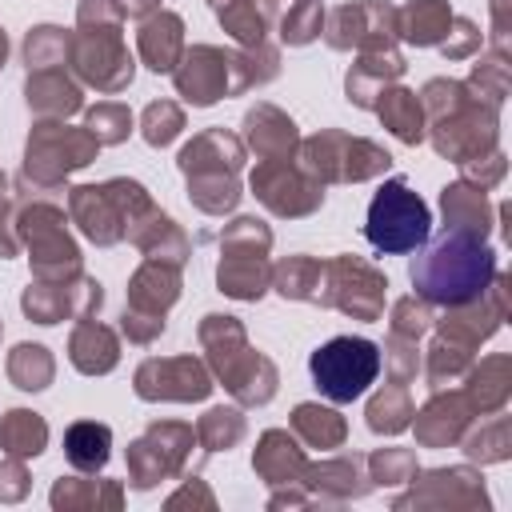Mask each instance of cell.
<instances>
[{"label": "cell", "instance_id": "6da1fadb", "mask_svg": "<svg viewBox=\"0 0 512 512\" xmlns=\"http://www.w3.org/2000/svg\"><path fill=\"white\" fill-rule=\"evenodd\" d=\"M496 276V252L460 228H444L416 260H412V284L416 296L440 308H456L476 300Z\"/></svg>", "mask_w": 512, "mask_h": 512}, {"label": "cell", "instance_id": "7a4b0ae2", "mask_svg": "<svg viewBox=\"0 0 512 512\" xmlns=\"http://www.w3.org/2000/svg\"><path fill=\"white\" fill-rule=\"evenodd\" d=\"M200 340L208 348V360H212L216 376L236 392V400H244V404L272 400V392H276V368L248 348L244 328L232 316H204Z\"/></svg>", "mask_w": 512, "mask_h": 512}, {"label": "cell", "instance_id": "3957f363", "mask_svg": "<svg viewBox=\"0 0 512 512\" xmlns=\"http://www.w3.org/2000/svg\"><path fill=\"white\" fill-rule=\"evenodd\" d=\"M432 232V212L428 204L408 188V180H384L380 192L368 204V224L364 236L376 252L396 256V252H416Z\"/></svg>", "mask_w": 512, "mask_h": 512}, {"label": "cell", "instance_id": "277c9868", "mask_svg": "<svg viewBox=\"0 0 512 512\" xmlns=\"http://www.w3.org/2000/svg\"><path fill=\"white\" fill-rule=\"evenodd\" d=\"M72 216L80 232L96 244H116L132 224L136 212H148V192L136 180H108V184H84L68 196Z\"/></svg>", "mask_w": 512, "mask_h": 512}, {"label": "cell", "instance_id": "5b68a950", "mask_svg": "<svg viewBox=\"0 0 512 512\" xmlns=\"http://www.w3.org/2000/svg\"><path fill=\"white\" fill-rule=\"evenodd\" d=\"M308 368H312L320 396H328L332 404H348V400L364 396L368 384H376L380 348L364 336H332L328 344H320L312 352Z\"/></svg>", "mask_w": 512, "mask_h": 512}, {"label": "cell", "instance_id": "8992f818", "mask_svg": "<svg viewBox=\"0 0 512 512\" xmlns=\"http://www.w3.org/2000/svg\"><path fill=\"white\" fill-rule=\"evenodd\" d=\"M432 144L440 156L464 164V160H476L484 152L496 148V108L492 104H480L476 96H464L456 108H448L444 116L432 120Z\"/></svg>", "mask_w": 512, "mask_h": 512}, {"label": "cell", "instance_id": "52a82bcc", "mask_svg": "<svg viewBox=\"0 0 512 512\" xmlns=\"http://www.w3.org/2000/svg\"><path fill=\"white\" fill-rule=\"evenodd\" d=\"M20 236L32 248V268H36L40 280H52V276L64 280V272L80 276V252H76V244L64 232V212L60 208L36 204L32 212H24Z\"/></svg>", "mask_w": 512, "mask_h": 512}, {"label": "cell", "instance_id": "ba28073f", "mask_svg": "<svg viewBox=\"0 0 512 512\" xmlns=\"http://www.w3.org/2000/svg\"><path fill=\"white\" fill-rule=\"evenodd\" d=\"M96 152H100V144H96L92 132L64 128V124H40V128L32 132V140H28L24 176H36V180L52 184V180H60L64 172L84 168Z\"/></svg>", "mask_w": 512, "mask_h": 512}, {"label": "cell", "instance_id": "9c48e42d", "mask_svg": "<svg viewBox=\"0 0 512 512\" xmlns=\"http://www.w3.org/2000/svg\"><path fill=\"white\" fill-rule=\"evenodd\" d=\"M252 192L276 216H304L324 204V184L304 168H288V160H264L252 172Z\"/></svg>", "mask_w": 512, "mask_h": 512}, {"label": "cell", "instance_id": "30bf717a", "mask_svg": "<svg viewBox=\"0 0 512 512\" xmlns=\"http://www.w3.org/2000/svg\"><path fill=\"white\" fill-rule=\"evenodd\" d=\"M72 60H76V72L104 92H116L132 80V56L124 52L116 28H92L84 36H76Z\"/></svg>", "mask_w": 512, "mask_h": 512}, {"label": "cell", "instance_id": "8fae6325", "mask_svg": "<svg viewBox=\"0 0 512 512\" xmlns=\"http://www.w3.org/2000/svg\"><path fill=\"white\" fill-rule=\"evenodd\" d=\"M324 280L332 288V296H324V304H340L344 312L360 316V320H376L384 308V288L388 280L380 272H372L368 264L340 256L332 264H324Z\"/></svg>", "mask_w": 512, "mask_h": 512}, {"label": "cell", "instance_id": "7c38bea8", "mask_svg": "<svg viewBox=\"0 0 512 512\" xmlns=\"http://www.w3.org/2000/svg\"><path fill=\"white\" fill-rule=\"evenodd\" d=\"M136 392L144 400H204L212 392V376L192 356L144 360L136 372Z\"/></svg>", "mask_w": 512, "mask_h": 512}, {"label": "cell", "instance_id": "4fadbf2b", "mask_svg": "<svg viewBox=\"0 0 512 512\" xmlns=\"http://www.w3.org/2000/svg\"><path fill=\"white\" fill-rule=\"evenodd\" d=\"M392 36H396V8L384 0H360L332 12V28H328L332 48H352V44L388 48Z\"/></svg>", "mask_w": 512, "mask_h": 512}, {"label": "cell", "instance_id": "5bb4252c", "mask_svg": "<svg viewBox=\"0 0 512 512\" xmlns=\"http://www.w3.org/2000/svg\"><path fill=\"white\" fill-rule=\"evenodd\" d=\"M172 72H176L180 96H184L188 104H196V108H208V104H216V100L228 92V72H232V64H228V56H224L220 48L196 44V48L184 52L180 68H172Z\"/></svg>", "mask_w": 512, "mask_h": 512}, {"label": "cell", "instance_id": "9a60e30c", "mask_svg": "<svg viewBox=\"0 0 512 512\" xmlns=\"http://www.w3.org/2000/svg\"><path fill=\"white\" fill-rule=\"evenodd\" d=\"M180 264H164V260H148L132 284H128V308L148 312V316H164V308L180 296Z\"/></svg>", "mask_w": 512, "mask_h": 512}, {"label": "cell", "instance_id": "2e32d148", "mask_svg": "<svg viewBox=\"0 0 512 512\" xmlns=\"http://www.w3.org/2000/svg\"><path fill=\"white\" fill-rule=\"evenodd\" d=\"M240 164H244V148L224 128H212V132L196 136L180 152V172L184 176H196V172H236Z\"/></svg>", "mask_w": 512, "mask_h": 512}, {"label": "cell", "instance_id": "e0dca14e", "mask_svg": "<svg viewBox=\"0 0 512 512\" xmlns=\"http://www.w3.org/2000/svg\"><path fill=\"white\" fill-rule=\"evenodd\" d=\"M404 72V60L400 52L388 48H368L360 56V64L348 72V100L360 104V108H372V96H380L388 88V80H396Z\"/></svg>", "mask_w": 512, "mask_h": 512}, {"label": "cell", "instance_id": "ac0fdd59", "mask_svg": "<svg viewBox=\"0 0 512 512\" xmlns=\"http://www.w3.org/2000/svg\"><path fill=\"white\" fill-rule=\"evenodd\" d=\"M180 52H184V24L180 16L172 12H160V16H148L144 28H140V56L152 72H172L180 64Z\"/></svg>", "mask_w": 512, "mask_h": 512}, {"label": "cell", "instance_id": "d6986e66", "mask_svg": "<svg viewBox=\"0 0 512 512\" xmlns=\"http://www.w3.org/2000/svg\"><path fill=\"white\" fill-rule=\"evenodd\" d=\"M244 132H248V144L256 148V156H264V160H284L296 144V124L272 104L252 108L244 116Z\"/></svg>", "mask_w": 512, "mask_h": 512}, {"label": "cell", "instance_id": "ffe728a7", "mask_svg": "<svg viewBox=\"0 0 512 512\" xmlns=\"http://www.w3.org/2000/svg\"><path fill=\"white\" fill-rule=\"evenodd\" d=\"M68 356H72V364H76L84 376H100V372H108V368L116 364V356H120L116 332L84 316L80 328L72 332V348H68Z\"/></svg>", "mask_w": 512, "mask_h": 512}, {"label": "cell", "instance_id": "44dd1931", "mask_svg": "<svg viewBox=\"0 0 512 512\" xmlns=\"http://www.w3.org/2000/svg\"><path fill=\"white\" fill-rule=\"evenodd\" d=\"M452 24V8L448 0H412L408 8L396 12V32L416 44V48H428V44H440L444 32Z\"/></svg>", "mask_w": 512, "mask_h": 512}, {"label": "cell", "instance_id": "7402d4cb", "mask_svg": "<svg viewBox=\"0 0 512 512\" xmlns=\"http://www.w3.org/2000/svg\"><path fill=\"white\" fill-rule=\"evenodd\" d=\"M440 204H444V228H460V232H472V236H488V200L476 184L460 180V184H448L440 192Z\"/></svg>", "mask_w": 512, "mask_h": 512}, {"label": "cell", "instance_id": "603a6c76", "mask_svg": "<svg viewBox=\"0 0 512 512\" xmlns=\"http://www.w3.org/2000/svg\"><path fill=\"white\" fill-rule=\"evenodd\" d=\"M372 108L380 112L384 128L396 140H404V144H420L424 140V108H420L416 92H408V88H384L380 100H372Z\"/></svg>", "mask_w": 512, "mask_h": 512}, {"label": "cell", "instance_id": "cb8c5ba5", "mask_svg": "<svg viewBox=\"0 0 512 512\" xmlns=\"http://www.w3.org/2000/svg\"><path fill=\"white\" fill-rule=\"evenodd\" d=\"M468 416H472V404L464 396H436L416 416V436L424 444H452V440H460Z\"/></svg>", "mask_w": 512, "mask_h": 512}, {"label": "cell", "instance_id": "d4e9b609", "mask_svg": "<svg viewBox=\"0 0 512 512\" xmlns=\"http://www.w3.org/2000/svg\"><path fill=\"white\" fill-rule=\"evenodd\" d=\"M268 276H272V268L264 264V256H252V252H224L220 272H216L220 292H228V296H236V300H256V296H264Z\"/></svg>", "mask_w": 512, "mask_h": 512}, {"label": "cell", "instance_id": "484cf974", "mask_svg": "<svg viewBox=\"0 0 512 512\" xmlns=\"http://www.w3.org/2000/svg\"><path fill=\"white\" fill-rule=\"evenodd\" d=\"M508 384H512V360L488 356V360H480V368H472L464 400L472 404V412H496L508 400Z\"/></svg>", "mask_w": 512, "mask_h": 512}, {"label": "cell", "instance_id": "4316f807", "mask_svg": "<svg viewBox=\"0 0 512 512\" xmlns=\"http://www.w3.org/2000/svg\"><path fill=\"white\" fill-rule=\"evenodd\" d=\"M108 448H112V432L108 424H96V420H80L64 432V456L72 468L80 472H100L108 464Z\"/></svg>", "mask_w": 512, "mask_h": 512}, {"label": "cell", "instance_id": "83f0119b", "mask_svg": "<svg viewBox=\"0 0 512 512\" xmlns=\"http://www.w3.org/2000/svg\"><path fill=\"white\" fill-rule=\"evenodd\" d=\"M28 104L44 116H68L80 108V88L64 80V72L36 68V76H28Z\"/></svg>", "mask_w": 512, "mask_h": 512}, {"label": "cell", "instance_id": "f1b7e54d", "mask_svg": "<svg viewBox=\"0 0 512 512\" xmlns=\"http://www.w3.org/2000/svg\"><path fill=\"white\" fill-rule=\"evenodd\" d=\"M256 472L268 484H284L296 472H304V456L296 452V444L288 440V432H264V440L256 448Z\"/></svg>", "mask_w": 512, "mask_h": 512}, {"label": "cell", "instance_id": "f546056e", "mask_svg": "<svg viewBox=\"0 0 512 512\" xmlns=\"http://www.w3.org/2000/svg\"><path fill=\"white\" fill-rule=\"evenodd\" d=\"M48 440V428L36 412H24V408H12L4 420H0V448L12 452V456H36Z\"/></svg>", "mask_w": 512, "mask_h": 512}, {"label": "cell", "instance_id": "4dcf8cb0", "mask_svg": "<svg viewBox=\"0 0 512 512\" xmlns=\"http://www.w3.org/2000/svg\"><path fill=\"white\" fill-rule=\"evenodd\" d=\"M412 416H416V408H412L404 384H388V388H384L380 396H372V404H368V428H372V432H384V436L404 432V428L412 424Z\"/></svg>", "mask_w": 512, "mask_h": 512}, {"label": "cell", "instance_id": "1f68e13d", "mask_svg": "<svg viewBox=\"0 0 512 512\" xmlns=\"http://www.w3.org/2000/svg\"><path fill=\"white\" fill-rule=\"evenodd\" d=\"M188 196H192V204L196 208H204V212H228V208H236V200H240V188H236V180H232V172H196V176H188Z\"/></svg>", "mask_w": 512, "mask_h": 512}, {"label": "cell", "instance_id": "d6a6232c", "mask_svg": "<svg viewBox=\"0 0 512 512\" xmlns=\"http://www.w3.org/2000/svg\"><path fill=\"white\" fill-rule=\"evenodd\" d=\"M292 428L312 444V448H336L344 440V420L332 408L320 404H300L292 412Z\"/></svg>", "mask_w": 512, "mask_h": 512}, {"label": "cell", "instance_id": "836d02e7", "mask_svg": "<svg viewBox=\"0 0 512 512\" xmlns=\"http://www.w3.org/2000/svg\"><path fill=\"white\" fill-rule=\"evenodd\" d=\"M220 24L240 40V44H264V16L256 12V0H208Z\"/></svg>", "mask_w": 512, "mask_h": 512}, {"label": "cell", "instance_id": "e575fe53", "mask_svg": "<svg viewBox=\"0 0 512 512\" xmlns=\"http://www.w3.org/2000/svg\"><path fill=\"white\" fill-rule=\"evenodd\" d=\"M320 276H324V264H316L308 256H288L276 268V288H280V296H292V300H316Z\"/></svg>", "mask_w": 512, "mask_h": 512}, {"label": "cell", "instance_id": "d590c367", "mask_svg": "<svg viewBox=\"0 0 512 512\" xmlns=\"http://www.w3.org/2000/svg\"><path fill=\"white\" fill-rule=\"evenodd\" d=\"M8 376H12L16 388H24V392L44 388V384L52 380V356H48V348H40V344H20V348L12 352V360H8Z\"/></svg>", "mask_w": 512, "mask_h": 512}, {"label": "cell", "instance_id": "8d00e7d4", "mask_svg": "<svg viewBox=\"0 0 512 512\" xmlns=\"http://www.w3.org/2000/svg\"><path fill=\"white\" fill-rule=\"evenodd\" d=\"M388 160H392V156H388L384 148H376L372 140L348 136V144H344V164H340V180H368V176L384 172Z\"/></svg>", "mask_w": 512, "mask_h": 512}, {"label": "cell", "instance_id": "74e56055", "mask_svg": "<svg viewBox=\"0 0 512 512\" xmlns=\"http://www.w3.org/2000/svg\"><path fill=\"white\" fill-rule=\"evenodd\" d=\"M240 436H244V416H240L236 408H212V412L200 420V444H204L208 452L232 448Z\"/></svg>", "mask_w": 512, "mask_h": 512}, {"label": "cell", "instance_id": "f35d334b", "mask_svg": "<svg viewBox=\"0 0 512 512\" xmlns=\"http://www.w3.org/2000/svg\"><path fill=\"white\" fill-rule=\"evenodd\" d=\"M88 132L96 136V144H120L132 132V112L124 104H116V100L96 104L88 112Z\"/></svg>", "mask_w": 512, "mask_h": 512}, {"label": "cell", "instance_id": "ab89813d", "mask_svg": "<svg viewBox=\"0 0 512 512\" xmlns=\"http://www.w3.org/2000/svg\"><path fill=\"white\" fill-rule=\"evenodd\" d=\"M68 36L60 32V28H36V32H28V44H24V60H28V68H52V64H60L64 60V52H68Z\"/></svg>", "mask_w": 512, "mask_h": 512}, {"label": "cell", "instance_id": "60d3db41", "mask_svg": "<svg viewBox=\"0 0 512 512\" xmlns=\"http://www.w3.org/2000/svg\"><path fill=\"white\" fill-rule=\"evenodd\" d=\"M508 416H496L488 424H480V432L468 440V456L480 460V464H496V460H508Z\"/></svg>", "mask_w": 512, "mask_h": 512}, {"label": "cell", "instance_id": "b9f144b4", "mask_svg": "<svg viewBox=\"0 0 512 512\" xmlns=\"http://www.w3.org/2000/svg\"><path fill=\"white\" fill-rule=\"evenodd\" d=\"M180 128H184V112L172 100H160V104H148L144 108V140L152 148H164L168 140H176Z\"/></svg>", "mask_w": 512, "mask_h": 512}, {"label": "cell", "instance_id": "7bdbcfd3", "mask_svg": "<svg viewBox=\"0 0 512 512\" xmlns=\"http://www.w3.org/2000/svg\"><path fill=\"white\" fill-rule=\"evenodd\" d=\"M320 0H296L292 8H288V16L280 20V36L288 40V44H308V40H316L320 36Z\"/></svg>", "mask_w": 512, "mask_h": 512}, {"label": "cell", "instance_id": "ee69618b", "mask_svg": "<svg viewBox=\"0 0 512 512\" xmlns=\"http://www.w3.org/2000/svg\"><path fill=\"white\" fill-rule=\"evenodd\" d=\"M224 252H252V256H264L268 252V244H272V232L260 224V220H252V216H240V220H232V228L224 232Z\"/></svg>", "mask_w": 512, "mask_h": 512}, {"label": "cell", "instance_id": "f6af8a7d", "mask_svg": "<svg viewBox=\"0 0 512 512\" xmlns=\"http://www.w3.org/2000/svg\"><path fill=\"white\" fill-rule=\"evenodd\" d=\"M468 368H472L468 348H460V344H452V340L432 344V352H428V380H432V388H440V384H444V376H448V380H456V376H460V372H468Z\"/></svg>", "mask_w": 512, "mask_h": 512}, {"label": "cell", "instance_id": "bcb514c9", "mask_svg": "<svg viewBox=\"0 0 512 512\" xmlns=\"http://www.w3.org/2000/svg\"><path fill=\"white\" fill-rule=\"evenodd\" d=\"M472 88L484 96V104L500 108V104H504V96H508V64H504V56L480 60V64H476V72H472ZM480 96H476V100H480Z\"/></svg>", "mask_w": 512, "mask_h": 512}, {"label": "cell", "instance_id": "7dc6e473", "mask_svg": "<svg viewBox=\"0 0 512 512\" xmlns=\"http://www.w3.org/2000/svg\"><path fill=\"white\" fill-rule=\"evenodd\" d=\"M368 464H372V480H380V484L416 480V456L404 452V448H384V452H376Z\"/></svg>", "mask_w": 512, "mask_h": 512}, {"label": "cell", "instance_id": "c3c4849f", "mask_svg": "<svg viewBox=\"0 0 512 512\" xmlns=\"http://www.w3.org/2000/svg\"><path fill=\"white\" fill-rule=\"evenodd\" d=\"M428 328H432V312H428L424 304H416V296L396 300V308H392V332H396V336L416 340V336H424Z\"/></svg>", "mask_w": 512, "mask_h": 512}, {"label": "cell", "instance_id": "681fc988", "mask_svg": "<svg viewBox=\"0 0 512 512\" xmlns=\"http://www.w3.org/2000/svg\"><path fill=\"white\" fill-rule=\"evenodd\" d=\"M452 28H456V40H440V52H444L448 60H460V56H468V52H476V48H480V32H476V24H472V20L452 16Z\"/></svg>", "mask_w": 512, "mask_h": 512}, {"label": "cell", "instance_id": "f907efd6", "mask_svg": "<svg viewBox=\"0 0 512 512\" xmlns=\"http://www.w3.org/2000/svg\"><path fill=\"white\" fill-rule=\"evenodd\" d=\"M388 364H392L396 384L412 380V376H416V340H404V336H396V332H392V352H388Z\"/></svg>", "mask_w": 512, "mask_h": 512}, {"label": "cell", "instance_id": "816d5d0a", "mask_svg": "<svg viewBox=\"0 0 512 512\" xmlns=\"http://www.w3.org/2000/svg\"><path fill=\"white\" fill-rule=\"evenodd\" d=\"M124 332H128L132 340L148 344L152 336H160V332H164V316H148V312H136V308H128V312H124Z\"/></svg>", "mask_w": 512, "mask_h": 512}, {"label": "cell", "instance_id": "f5cc1de1", "mask_svg": "<svg viewBox=\"0 0 512 512\" xmlns=\"http://www.w3.org/2000/svg\"><path fill=\"white\" fill-rule=\"evenodd\" d=\"M120 4V12H128V16H148L160 0H116Z\"/></svg>", "mask_w": 512, "mask_h": 512}, {"label": "cell", "instance_id": "db71d44e", "mask_svg": "<svg viewBox=\"0 0 512 512\" xmlns=\"http://www.w3.org/2000/svg\"><path fill=\"white\" fill-rule=\"evenodd\" d=\"M4 56H8V40H4V32H0V64H4Z\"/></svg>", "mask_w": 512, "mask_h": 512}, {"label": "cell", "instance_id": "11a10c76", "mask_svg": "<svg viewBox=\"0 0 512 512\" xmlns=\"http://www.w3.org/2000/svg\"><path fill=\"white\" fill-rule=\"evenodd\" d=\"M0 192H4V172H0Z\"/></svg>", "mask_w": 512, "mask_h": 512}]
</instances>
